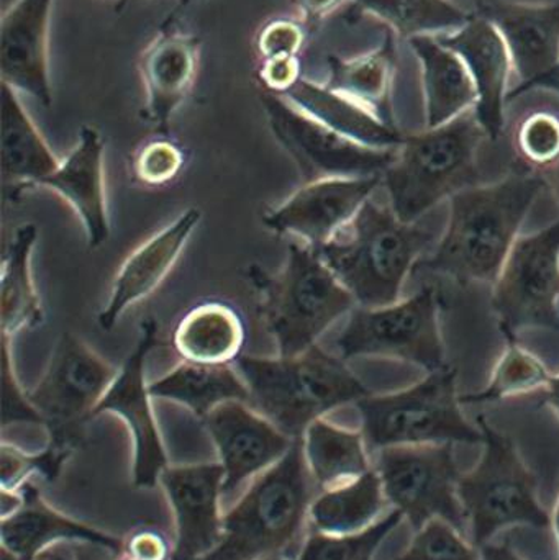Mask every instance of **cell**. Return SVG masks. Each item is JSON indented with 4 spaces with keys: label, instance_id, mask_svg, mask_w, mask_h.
Here are the masks:
<instances>
[{
    "label": "cell",
    "instance_id": "6da1fadb",
    "mask_svg": "<svg viewBox=\"0 0 559 560\" xmlns=\"http://www.w3.org/2000/svg\"><path fill=\"white\" fill-rule=\"evenodd\" d=\"M544 187L538 174H512L456 194L442 242L417 268L459 283H494Z\"/></svg>",
    "mask_w": 559,
    "mask_h": 560
},
{
    "label": "cell",
    "instance_id": "7a4b0ae2",
    "mask_svg": "<svg viewBox=\"0 0 559 560\" xmlns=\"http://www.w3.org/2000/svg\"><path fill=\"white\" fill-rule=\"evenodd\" d=\"M236 371L249 392V405L292 440H302L315 420L371 392L340 355L312 346L294 358L240 355Z\"/></svg>",
    "mask_w": 559,
    "mask_h": 560
},
{
    "label": "cell",
    "instance_id": "3957f363",
    "mask_svg": "<svg viewBox=\"0 0 559 560\" xmlns=\"http://www.w3.org/2000/svg\"><path fill=\"white\" fill-rule=\"evenodd\" d=\"M432 235L394 210L368 200L350 223L317 249L358 306L377 308L400 300L404 282Z\"/></svg>",
    "mask_w": 559,
    "mask_h": 560
},
{
    "label": "cell",
    "instance_id": "277c9868",
    "mask_svg": "<svg viewBox=\"0 0 559 560\" xmlns=\"http://www.w3.org/2000/svg\"><path fill=\"white\" fill-rule=\"evenodd\" d=\"M317 493L298 440L223 515L222 541L202 560L282 558L307 525Z\"/></svg>",
    "mask_w": 559,
    "mask_h": 560
},
{
    "label": "cell",
    "instance_id": "5b68a950",
    "mask_svg": "<svg viewBox=\"0 0 559 560\" xmlns=\"http://www.w3.org/2000/svg\"><path fill=\"white\" fill-rule=\"evenodd\" d=\"M246 276L258 292L263 322L282 358L308 351L358 306L317 249L305 243L289 245L288 259L276 275L252 266Z\"/></svg>",
    "mask_w": 559,
    "mask_h": 560
},
{
    "label": "cell",
    "instance_id": "8992f818",
    "mask_svg": "<svg viewBox=\"0 0 559 560\" xmlns=\"http://www.w3.org/2000/svg\"><path fill=\"white\" fill-rule=\"evenodd\" d=\"M485 135L476 112L468 110L442 127L404 137L383 174L394 213L417 223L436 203L478 186L476 154Z\"/></svg>",
    "mask_w": 559,
    "mask_h": 560
},
{
    "label": "cell",
    "instance_id": "52a82bcc",
    "mask_svg": "<svg viewBox=\"0 0 559 560\" xmlns=\"http://www.w3.org/2000/svg\"><path fill=\"white\" fill-rule=\"evenodd\" d=\"M478 424L482 431L481 457L458 482L473 545L481 548L499 533L517 526L551 528V515L538 499L537 477L514 441L485 417L478 418Z\"/></svg>",
    "mask_w": 559,
    "mask_h": 560
},
{
    "label": "cell",
    "instance_id": "ba28073f",
    "mask_svg": "<svg viewBox=\"0 0 559 560\" xmlns=\"http://www.w3.org/2000/svg\"><path fill=\"white\" fill-rule=\"evenodd\" d=\"M452 368L429 372L423 381L394 394L358 401L361 433L368 450L420 444H482L481 428L462 410Z\"/></svg>",
    "mask_w": 559,
    "mask_h": 560
},
{
    "label": "cell",
    "instance_id": "9c48e42d",
    "mask_svg": "<svg viewBox=\"0 0 559 560\" xmlns=\"http://www.w3.org/2000/svg\"><path fill=\"white\" fill-rule=\"evenodd\" d=\"M338 355L384 358L410 362L427 372L446 364L445 342L440 328V295L433 287L386 306H357L338 336Z\"/></svg>",
    "mask_w": 559,
    "mask_h": 560
},
{
    "label": "cell",
    "instance_id": "30bf717a",
    "mask_svg": "<svg viewBox=\"0 0 559 560\" xmlns=\"http://www.w3.org/2000/svg\"><path fill=\"white\" fill-rule=\"evenodd\" d=\"M376 472L383 482L387 502L409 523L414 533L443 520L462 533H468L458 495L462 472L453 444H420L377 451Z\"/></svg>",
    "mask_w": 559,
    "mask_h": 560
},
{
    "label": "cell",
    "instance_id": "8fae6325",
    "mask_svg": "<svg viewBox=\"0 0 559 560\" xmlns=\"http://www.w3.org/2000/svg\"><path fill=\"white\" fill-rule=\"evenodd\" d=\"M491 303L505 341L532 328L559 335V220L517 240Z\"/></svg>",
    "mask_w": 559,
    "mask_h": 560
},
{
    "label": "cell",
    "instance_id": "7c38bea8",
    "mask_svg": "<svg viewBox=\"0 0 559 560\" xmlns=\"http://www.w3.org/2000/svg\"><path fill=\"white\" fill-rule=\"evenodd\" d=\"M263 110L276 140L298 164L304 183L334 177L383 176L396 150H377L341 137L281 95L263 91Z\"/></svg>",
    "mask_w": 559,
    "mask_h": 560
},
{
    "label": "cell",
    "instance_id": "4fadbf2b",
    "mask_svg": "<svg viewBox=\"0 0 559 560\" xmlns=\"http://www.w3.org/2000/svg\"><path fill=\"white\" fill-rule=\"evenodd\" d=\"M117 374L118 369L81 338L71 331L62 332L42 378L28 392L51 443L72 446V427L92 418Z\"/></svg>",
    "mask_w": 559,
    "mask_h": 560
},
{
    "label": "cell",
    "instance_id": "5bb4252c",
    "mask_svg": "<svg viewBox=\"0 0 559 560\" xmlns=\"http://www.w3.org/2000/svg\"><path fill=\"white\" fill-rule=\"evenodd\" d=\"M158 323L148 318L141 323L133 351L127 355L117 377L98 401L92 417L110 413L120 418L133 440V483L140 489H153L166 469V450L151 405L147 382V359L156 342Z\"/></svg>",
    "mask_w": 559,
    "mask_h": 560
},
{
    "label": "cell",
    "instance_id": "9a60e30c",
    "mask_svg": "<svg viewBox=\"0 0 559 560\" xmlns=\"http://www.w3.org/2000/svg\"><path fill=\"white\" fill-rule=\"evenodd\" d=\"M223 469V500L248 487L288 454L292 440L248 401H226L202 420Z\"/></svg>",
    "mask_w": 559,
    "mask_h": 560
},
{
    "label": "cell",
    "instance_id": "2e32d148",
    "mask_svg": "<svg viewBox=\"0 0 559 560\" xmlns=\"http://www.w3.org/2000/svg\"><path fill=\"white\" fill-rule=\"evenodd\" d=\"M381 184L383 176L305 183L281 206L268 210L263 223L276 235L295 236L311 248L321 249L353 220Z\"/></svg>",
    "mask_w": 559,
    "mask_h": 560
},
{
    "label": "cell",
    "instance_id": "e0dca14e",
    "mask_svg": "<svg viewBox=\"0 0 559 560\" xmlns=\"http://www.w3.org/2000/svg\"><path fill=\"white\" fill-rule=\"evenodd\" d=\"M160 486L173 510V560H202L223 538V469L220 463L167 466Z\"/></svg>",
    "mask_w": 559,
    "mask_h": 560
},
{
    "label": "cell",
    "instance_id": "ac0fdd59",
    "mask_svg": "<svg viewBox=\"0 0 559 560\" xmlns=\"http://www.w3.org/2000/svg\"><path fill=\"white\" fill-rule=\"evenodd\" d=\"M55 0H15L0 26L2 84L25 92L39 104H53L49 79V19Z\"/></svg>",
    "mask_w": 559,
    "mask_h": 560
},
{
    "label": "cell",
    "instance_id": "d6986e66",
    "mask_svg": "<svg viewBox=\"0 0 559 560\" xmlns=\"http://www.w3.org/2000/svg\"><path fill=\"white\" fill-rule=\"evenodd\" d=\"M200 219L199 209H187L128 256L114 280L107 303L98 312L97 322L102 329L114 328L130 306L150 296L161 285L179 261Z\"/></svg>",
    "mask_w": 559,
    "mask_h": 560
},
{
    "label": "cell",
    "instance_id": "ffe728a7",
    "mask_svg": "<svg viewBox=\"0 0 559 560\" xmlns=\"http://www.w3.org/2000/svg\"><path fill=\"white\" fill-rule=\"evenodd\" d=\"M481 16L499 30L514 59L521 85L512 97L558 74L559 3L531 7L488 2L481 5Z\"/></svg>",
    "mask_w": 559,
    "mask_h": 560
},
{
    "label": "cell",
    "instance_id": "44dd1931",
    "mask_svg": "<svg viewBox=\"0 0 559 560\" xmlns=\"http://www.w3.org/2000/svg\"><path fill=\"white\" fill-rule=\"evenodd\" d=\"M105 143L95 128L82 127L71 153L39 187L66 200L81 219L91 248L104 245L110 235L104 176Z\"/></svg>",
    "mask_w": 559,
    "mask_h": 560
},
{
    "label": "cell",
    "instance_id": "7402d4cb",
    "mask_svg": "<svg viewBox=\"0 0 559 560\" xmlns=\"http://www.w3.org/2000/svg\"><path fill=\"white\" fill-rule=\"evenodd\" d=\"M199 65V39L177 30H164L141 52L138 69L147 94V118L158 130H167L193 91Z\"/></svg>",
    "mask_w": 559,
    "mask_h": 560
},
{
    "label": "cell",
    "instance_id": "603a6c76",
    "mask_svg": "<svg viewBox=\"0 0 559 560\" xmlns=\"http://www.w3.org/2000/svg\"><path fill=\"white\" fill-rule=\"evenodd\" d=\"M459 56L468 68L476 92V117L486 135L498 140L504 128L505 84L509 51L499 30L485 16L469 20L455 35L439 39Z\"/></svg>",
    "mask_w": 559,
    "mask_h": 560
},
{
    "label": "cell",
    "instance_id": "cb8c5ba5",
    "mask_svg": "<svg viewBox=\"0 0 559 560\" xmlns=\"http://www.w3.org/2000/svg\"><path fill=\"white\" fill-rule=\"evenodd\" d=\"M19 490L23 505L0 523L2 560H35L46 549L62 542H95L124 551V542L118 539L74 522L46 505L32 483L26 482Z\"/></svg>",
    "mask_w": 559,
    "mask_h": 560
},
{
    "label": "cell",
    "instance_id": "d4e9b609",
    "mask_svg": "<svg viewBox=\"0 0 559 560\" xmlns=\"http://www.w3.org/2000/svg\"><path fill=\"white\" fill-rule=\"evenodd\" d=\"M281 97L324 127L364 147L396 150L403 144L404 137L393 125L328 85L301 78Z\"/></svg>",
    "mask_w": 559,
    "mask_h": 560
},
{
    "label": "cell",
    "instance_id": "484cf974",
    "mask_svg": "<svg viewBox=\"0 0 559 560\" xmlns=\"http://www.w3.org/2000/svg\"><path fill=\"white\" fill-rule=\"evenodd\" d=\"M59 163L16 91L2 84V176L7 199L16 200L23 190L39 187Z\"/></svg>",
    "mask_w": 559,
    "mask_h": 560
},
{
    "label": "cell",
    "instance_id": "4316f807",
    "mask_svg": "<svg viewBox=\"0 0 559 560\" xmlns=\"http://www.w3.org/2000/svg\"><path fill=\"white\" fill-rule=\"evenodd\" d=\"M246 342L245 323L232 306L206 302L190 308L177 323L174 351L183 362L233 365Z\"/></svg>",
    "mask_w": 559,
    "mask_h": 560
},
{
    "label": "cell",
    "instance_id": "83f0119b",
    "mask_svg": "<svg viewBox=\"0 0 559 560\" xmlns=\"http://www.w3.org/2000/svg\"><path fill=\"white\" fill-rule=\"evenodd\" d=\"M423 66L427 124L442 127L478 104V92L463 59L432 36L410 38Z\"/></svg>",
    "mask_w": 559,
    "mask_h": 560
},
{
    "label": "cell",
    "instance_id": "f1b7e54d",
    "mask_svg": "<svg viewBox=\"0 0 559 560\" xmlns=\"http://www.w3.org/2000/svg\"><path fill=\"white\" fill-rule=\"evenodd\" d=\"M387 505L380 474L371 469L350 482L318 492L308 510V525L325 535H354L380 522Z\"/></svg>",
    "mask_w": 559,
    "mask_h": 560
},
{
    "label": "cell",
    "instance_id": "f546056e",
    "mask_svg": "<svg viewBox=\"0 0 559 560\" xmlns=\"http://www.w3.org/2000/svg\"><path fill=\"white\" fill-rule=\"evenodd\" d=\"M153 398L173 401L203 420L226 401H248L249 392L235 365H199L183 362L151 382Z\"/></svg>",
    "mask_w": 559,
    "mask_h": 560
},
{
    "label": "cell",
    "instance_id": "4dcf8cb0",
    "mask_svg": "<svg viewBox=\"0 0 559 560\" xmlns=\"http://www.w3.org/2000/svg\"><path fill=\"white\" fill-rule=\"evenodd\" d=\"M305 463L318 492L350 482L374 469L361 431L348 430L321 418L302 436Z\"/></svg>",
    "mask_w": 559,
    "mask_h": 560
},
{
    "label": "cell",
    "instance_id": "1f68e13d",
    "mask_svg": "<svg viewBox=\"0 0 559 560\" xmlns=\"http://www.w3.org/2000/svg\"><path fill=\"white\" fill-rule=\"evenodd\" d=\"M36 238L38 229L33 223H26L16 230L3 253L0 310L2 336L10 339L23 329L42 325L45 318L32 276V253Z\"/></svg>",
    "mask_w": 559,
    "mask_h": 560
},
{
    "label": "cell",
    "instance_id": "d6a6232c",
    "mask_svg": "<svg viewBox=\"0 0 559 560\" xmlns=\"http://www.w3.org/2000/svg\"><path fill=\"white\" fill-rule=\"evenodd\" d=\"M330 79L328 88L380 115L389 94L391 74L394 68L393 43L370 55L353 59L328 58Z\"/></svg>",
    "mask_w": 559,
    "mask_h": 560
},
{
    "label": "cell",
    "instance_id": "836d02e7",
    "mask_svg": "<svg viewBox=\"0 0 559 560\" xmlns=\"http://www.w3.org/2000/svg\"><path fill=\"white\" fill-rule=\"evenodd\" d=\"M547 365L519 339L508 341L499 358L491 381L481 392L463 397V404H489V401L509 400L524 395L541 392L551 378Z\"/></svg>",
    "mask_w": 559,
    "mask_h": 560
},
{
    "label": "cell",
    "instance_id": "e575fe53",
    "mask_svg": "<svg viewBox=\"0 0 559 560\" xmlns=\"http://www.w3.org/2000/svg\"><path fill=\"white\" fill-rule=\"evenodd\" d=\"M360 9L386 20L403 36H419L422 33L450 26L466 25L471 16L465 15L446 0H354Z\"/></svg>",
    "mask_w": 559,
    "mask_h": 560
},
{
    "label": "cell",
    "instance_id": "d590c367",
    "mask_svg": "<svg viewBox=\"0 0 559 560\" xmlns=\"http://www.w3.org/2000/svg\"><path fill=\"white\" fill-rule=\"evenodd\" d=\"M403 522L404 516L393 510L370 528L354 535H325L312 529L298 560H373L387 536Z\"/></svg>",
    "mask_w": 559,
    "mask_h": 560
},
{
    "label": "cell",
    "instance_id": "8d00e7d4",
    "mask_svg": "<svg viewBox=\"0 0 559 560\" xmlns=\"http://www.w3.org/2000/svg\"><path fill=\"white\" fill-rule=\"evenodd\" d=\"M393 560H481L478 546L443 520H432L416 532L403 555Z\"/></svg>",
    "mask_w": 559,
    "mask_h": 560
},
{
    "label": "cell",
    "instance_id": "74e56055",
    "mask_svg": "<svg viewBox=\"0 0 559 560\" xmlns=\"http://www.w3.org/2000/svg\"><path fill=\"white\" fill-rule=\"evenodd\" d=\"M69 454H71V446L56 443H49V446L38 454H26L13 444L2 443L0 447L2 489L19 490L20 487L30 482L33 474H42L48 480L55 479Z\"/></svg>",
    "mask_w": 559,
    "mask_h": 560
},
{
    "label": "cell",
    "instance_id": "f35d334b",
    "mask_svg": "<svg viewBox=\"0 0 559 560\" xmlns=\"http://www.w3.org/2000/svg\"><path fill=\"white\" fill-rule=\"evenodd\" d=\"M515 148L525 163L541 173L559 163V117L551 112H534L519 125Z\"/></svg>",
    "mask_w": 559,
    "mask_h": 560
},
{
    "label": "cell",
    "instance_id": "ab89813d",
    "mask_svg": "<svg viewBox=\"0 0 559 560\" xmlns=\"http://www.w3.org/2000/svg\"><path fill=\"white\" fill-rule=\"evenodd\" d=\"M184 167V153L170 140H154L135 154L131 171L135 179L148 187L173 183Z\"/></svg>",
    "mask_w": 559,
    "mask_h": 560
},
{
    "label": "cell",
    "instance_id": "60d3db41",
    "mask_svg": "<svg viewBox=\"0 0 559 560\" xmlns=\"http://www.w3.org/2000/svg\"><path fill=\"white\" fill-rule=\"evenodd\" d=\"M12 339L2 336V427L5 430L10 424L32 423L45 424L42 415L33 407L28 392L23 390L16 378L13 368Z\"/></svg>",
    "mask_w": 559,
    "mask_h": 560
},
{
    "label": "cell",
    "instance_id": "b9f144b4",
    "mask_svg": "<svg viewBox=\"0 0 559 560\" xmlns=\"http://www.w3.org/2000/svg\"><path fill=\"white\" fill-rule=\"evenodd\" d=\"M305 42L304 26L291 20H271L256 36V51L263 62L299 58Z\"/></svg>",
    "mask_w": 559,
    "mask_h": 560
},
{
    "label": "cell",
    "instance_id": "7bdbcfd3",
    "mask_svg": "<svg viewBox=\"0 0 559 560\" xmlns=\"http://www.w3.org/2000/svg\"><path fill=\"white\" fill-rule=\"evenodd\" d=\"M121 555L137 560H173V546L163 532L143 526L128 536Z\"/></svg>",
    "mask_w": 559,
    "mask_h": 560
},
{
    "label": "cell",
    "instance_id": "ee69618b",
    "mask_svg": "<svg viewBox=\"0 0 559 560\" xmlns=\"http://www.w3.org/2000/svg\"><path fill=\"white\" fill-rule=\"evenodd\" d=\"M258 75L263 91L282 95L302 78L301 61L299 58H291L261 62Z\"/></svg>",
    "mask_w": 559,
    "mask_h": 560
},
{
    "label": "cell",
    "instance_id": "f6af8a7d",
    "mask_svg": "<svg viewBox=\"0 0 559 560\" xmlns=\"http://www.w3.org/2000/svg\"><path fill=\"white\" fill-rule=\"evenodd\" d=\"M301 12L304 26H315L327 19L331 13L337 12L347 0H294Z\"/></svg>",
    "mask_w": 559,
    "mask_h": 560
},
{
    "label": "cell",
    "instance_id": "bcb514c9",
    "mask_svg": "<svg viewBox=\"0 0 559 560\" xmlns=\"http://www.w3.org/2000/svg\"><path fill=\"white\" fill-rule=\"evenodd\" d=\"M72 560H117L121 552L95 542H72Z\"/></svg>",
    "mask_w": 559,
    "mask_h": 560
},
{
    "label": "cell",
    "instance_id": "7dc6e473",
    "mask_svg": "<svg viewBox=\"0 0 559 560\" xmlns=\"http://www.w3.org/2000/svg\"><path fill=\"white\" fill-rule=\"evenodd\" d=\"M481 560H524L517 555L511 542H486L479 548Z\"/></svg>",
    "mask_w": 559,
    "mask_h": 560
},
{
    "label": "cell",
    "instance_id": "c3c4849f",
    "mask_svg": "<svg viewBox=\"0 0 559 560\" xmlns=\"http://www.w3.org/2000/svg\"><path fill=\"white\" fill-rule=\"evenodd\" d=\"M23 505V495L20 490L2 489V497H0V509H2V518L13 515L20 506Z\"/></svg>",
    "mask_w": 559,
    "mask_h": 560
},
{
    "label": "cell",
    "instance_id": "681fc988",
    "mask_svg": "<svg viewBox=\"0 0 559 560\" xmlns=\"http://www.w3.org/2000/svg\"><path fill=\"white\" fill-rule=\"evenodd\" d=\"M540 394L541 404L551 408L559 418V374L551 375L550 382H548L547 387H545Z\"/></svg>",
    "mask_w": 559,
    "mask_h": 560
},
{
    "label": "cell",
    "instance_id": "f907efd6",
    "mask_svg": "<svg viewBox=\"0 0 559 560\" xmlns=\"http://www.w3.org/2000/svg\"><path fill=\"white\" fill-rule=\"evenodd\" d=\"M541 177H544L545 184H547V187H550L559 203V163L557 166L551 167V170L541 173Z\"/></svg>",
    "mask_w": 559,
    "mask_h": 560
},
{
    "label": "cell",
    "instance_id": "816d5d0a",
    "mask_svg": "<svg viewBox=\"0 0 559 560\" xmlns=\"http://www.w3.org/2000/svg\"><path fill=\"white\" fill-rule=\"evenodd\" d=\"M551 515V528H554L555 538H557V546H558V560H559V497L557 505H555L554 513H550Z\"/></svg>",
    "mask_w": 559,
    "mask_h": 560
},
{
    "label": "cell",
    "instance_id": "f5cc1de1",
    "mask_svg": "<svg viewBox=\"0 0 559 560\" xmlns=\"http://www.w3.org/2000/svg\"><path fill=\"white\" fill-rule=\"evenodd\" d=\"M117 560H137V559L128 558V556L120 555V556H118V559H117Z\"/></svg>",
    "mask_w": 559,
    "mask_h": 560
},
{
    "label": "cell",
    "instance_id": "db71d44e",
    "mask_svg": "<svg viewBox=\"0 0 559 560\" xmlns=\"http://www.w3.org/2000/svg\"><path fill=\"white\" fill-rule=\"evenodd\" d=\"M263 560H282V558H268V559H263Z\"/></svg>",
    "mask_w": 559,
    "mask_h": 560
}]
</instances>
